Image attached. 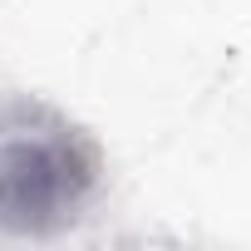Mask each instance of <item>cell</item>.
I'll use <instances>...</instances> for the list:
<instances>
[{
  "mask_svg": "<svg viewBox=\"0 0 251 251\" xmlns=\"http://www.w3.org/2000/svg\"><path fill=\"white\" fill-rule=\"evenodd\" d=\"M99 182L94 143L64 118L30 108L0 128V231L50 236L89 202Z\"/></svg>",
  "mask_w": 251,
  "mask_h": 251,
  "instance_id": "6da1fadb",
  "label": "cell"
}]
</instances>
